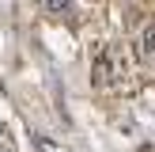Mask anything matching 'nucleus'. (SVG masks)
<instances>
[{
    "label": "nucleus",
    "mask_w": 155,
    "mask_h": 152,
    "mask_svg": "<svg viewBox=\"0 0 155 152\" xmlns=\"http://www.w3.org/2000/svg\"><path fill=\"white\" fill-rule=\"evenodd\" d=\"M38 4H42L49 15H68L72 12V0H38Z\"/></svg>",
    "instance_id": "nucleus-1"
},
{
    "label": "nucleus",
    "mask_w": 155,
    "mask_h": 152,
    "mask_svg": "<svg viewBox=\"0 0 155 152\" xmlns=\"http://www.w3.org/2000/svg\"><path fill=\"white\" fill-rule=\"evenodd\" d=\"M144 53H148V57H155V23L144 30Z\"/></svg>",
    "instance_id": "nucleus-2"
},
{
    "label": "nucleus",
    "mask_w": 155,
    "mask_h": 152,
    "mask_svg": "<svg viewBox=\"0 0 155 152\" xmlns=\"http://www.w3.org/2000/svg\"><path fill=\"white\" fill-rule=\"evenodd\" d=\"M0 152H15V148H12V144H4V148H0Z\"/></svg>",
    "instance_id": "nucleus-3"
},
{
    "label": "nucleus",
    "mask_w": 155,
    "mask_h": 152,
    "mask_svg": "<svg viewBox=\"0 0 155 152\" xmlns=\"http://www.w3.org/2000/svg\"><path fill=\"white\" fill-rule=\"evenodd\" d=\"M0 133H4V126H0Z\"/></svg>",
    "instance_id": "nucleus-4"
}]
</instances>
